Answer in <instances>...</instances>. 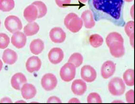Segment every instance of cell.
<instances>
[{"instance_id": "cell-1", "label": "cell", "mask_w": 135, "mask_h": 104, "mask_svg": "<svg viewBox=\"0 0 135 104\" xmlns=\"http://www.w3.org/2000/svg\"><path fill=\"white\" fill-rule=\"evenodd\" d=\"M123 4V0H92L95 9L116 20L120 18Z\"/></svg>"}, {"instance_id": "cell-2", "label": "cell", "mask_w": 135, "mask_h": 104, "mask_svg": "<svg viewBox=\"0 0 135 104\" xmlns=\"http://www.w3.org/2000/svg\"><path fill=\"white\" fill-rule=\"evenodd\" d=\"M64 24L70 31L73 33H77L83 27V21L76 13H71L66 16Z\"/></svg>"}, {"instance_id": "cell-3", "label": "cell", "mask_w": 135, "mask_h": 104, "mask_svg": "<svg viewBox=\"0 0 135 104\" xmlns=\"http://www.w3.org/2000/svg\"><path fill=\"white\" fill-rule=\"evenodd\" d=\"M110 93L114 96H120L125 91V85L121 78L115 77L111 79L108 85Z\"/></svg>"}, {"instance_id": "cell-4", "label": "cell", "mask_w": 135, "mask_h": 104, "mask_svg": "<svg viewBox=\"0 0 135 104\" xmlns=\"http://www.w3.org/2000/svg\"><path fill=\"white\" fill-rule=\"evenodd\" d=\"M76 67L72 63L68 62L63 66L60 72L61 78L65 82H70L74 78Z\"/></svg>"}, {"instance_id": "cell-5", "label": "cell", "mask_w": 135, "mask_h": 104, "mask_svg": "<svg viewBox=\"0 0 135 104\" xmlns=\"http://www.w3.org/2000/svg\"><path fill=\"white\" fill-rule=\"evenodd\" d=\"M4 25L6 29L12 33L20 31L22 28V22L20 18L15 16H9L6 18Z\"/></svg>"}, {"instance_id": "cell-6", "label": "cell", "mask_w": 135, "mask_h": 104, "mask_svg": "<svg viewBox=\"0 0 135 104\" xmlns=\"http://www.w3.org/2000/svg\"><path fill=\"white\" fill-rule=\"evenodd\" d=\"M42 86L46 91H51L56 87L57 81L56 76L52 73H48L42 77Z\"/></svg>"}, {"instance_id": "cell-7", "label": "cell", "mask_w": 135, "mask_h": 104, "mask_svg": "<svg viewBox=\"0 0 135 104\" xmlns=\"http://www.w3.org/2000/svg\"><path fill=\"white\" fill-rule=\"evenodd\" d=\"M81 76L84 81L90 83L95 81L97 75L94 68L90 65H85L81 68Z\"/></svg>"}, {"instance_id": "cell-8", "label": "cell", "mask_w": 135, "mask_h": 104, "mask_svg": "<svg viewBox=\"0 0 135 104\" xmlns=\"http://www.w3.org/2000/svg\"><path fill=\"white\" fill-rule=\"evenodd\" d=\"M52 41L55 43H61L65 40L66 34L62 28L59 27L53 28L49 33Z\"/></svg>"}, {"instance_id": "cell-9", "label": "cell", "mask_w": 135, "mask_h": 104, "mask_svg": "<svg viewBox=\"0 0 135 104\" xmlns=\"http://www.w3.org/2000/svg\"><path fill=\"white\" fill-rule=\"evenodd\" d=\"M115 70L114 63L112 61H107L102 65L101 69V76L104 79H108L113 75Z\"/></svg>"}, {"instance_id": "cell-10", "label": "cell", "mask_w": 135, "mask_h": 104, "mask_svg": "<svg viewBox=\"0 0 135 104\" xmlns=\"http://www.w3.org/2000/svg\"><path fill=\"white\" fill-rule=\"evenodd\" d=\"M26 41V36L22 32L17 31L13 33L11 43L16 48L20 49L23 48L25 46Z\"/></svg>"}, {"instance_id": "cell-11", "label": "cell", "mask_w": 135, "mask_h": 104, "mask_svg": "<svg viewBox=\"0 0 135 104\" xmlns=\"http://www.w3.org/2000/svg\"><path fill=\"white\" fill-rule=\"evenodd\" d=\"M64 57V52L62 49L59 48H52L49 53V59L52 64H59L62 61Z\"/></svg>"}, {"instance_id": "cell-12", "label": "cell", "mask_w": 135, "mask_h": 104, "mask_svg": "<svg viewBox=\"0 0 135 104\" xmlns=\"http://www.w3.org/2000/svg\"><path fill=\"white\" fill-rule=\"evenodd\" d=\"M41 65V61L37 56H32L29 58L26 63L27 70L30 73L39 71Z\"/></svg>"}, {"instance_id": "cell-13", "label": "cell", "mask_w": 135, "mask_h": 104, "mask_svg": "<svg viewBox=\"0 0 135 104\" xmlns=\"http://www.w3.org/2000/svg\"><path fill=\"white\" fill-rule=\"evenodd\" d=\"M71 90L75 95L82 96L87 90V85L83 80L76 79L72 83Z\"/></svg>"}, {"instance_id": "cell-14", "label": "cell", "mask_w": 135, "mask_h": 104, "mask_svg": "<svg viewBox=\"0 0 135 104\" xmlns=\"http://www.w3.org/2000/svg\"><path fill=\"white\" fill-rule=\"evenodd\" d=\"M27 82L26 78L22 73L15 74L11 80V84L13 88L16 90H20L22 87Z\"/></svg>"}, {"instance_id": "cell-15", "label": "cell", "mask_w": 135, "mask_h": 104, "mask_svg": "<svg viewBox=\"0 0 135 104\" xmlns=\"http://www.w3.org/2000/svg\"><path fill=\"white\" fill-rule=\"evenodd\" d=\"M22 95L25 100H30L35 96L37 90L33 85L30 83H25L21 89Z\"/></svg>"}, {"instance_id": "cell-16", "label": "cell", "mask_w": 135, "mask_h": 104, "mask_svg": "<svg viewBox=\"0 0 135 104\" xmlns=\"http://www.w3.org/2000/svg\"><path fill=\"white\" fill-rule=\"evenodd\" d=\"M38 10L34 5L31 4L25 8L24 11V16L29 23L33 22L38 17Z\"/></svg>"}, {"instance_id": "cell-17", "label": "cell", "mask_w": 135, "mask_h": 104, "mask_svg": "<svg viewBox=\"0 0 135 104\" xmlns=\"http://www.w3.org/2000/svg\"><path fill=\"white\" fill-rule=\"evenodd\" d=\"M110 53L116 58H120L124 55L125 49L124 44L119 42H114L109 46Z\"/></svg>"}, {"instance_id": "cell-18", "label": "cell", "mask_w": 135, "mask_h": 104, "mask_svg": "<svg viewBox=\"0 0 135 104\" xmlns=\"http://www.w3.org/2000/svg\"><path fill=\"white\" fill-rule=\"evenodd\" d=\"M17 59L18 55L16 53L11 49H6L3 54V61L6 64L13 65L16 62Z\"/></svg>"}, {"instance_id": "cell-19", "label": "cell", "mask_w": 135, "mask_h": 104, "mask_svg": "<svg viewBox=\"0 0 135 104\" xmlns=\"http://www.w3.org/2000/svg\"><path fill=\"white\" fill-rule=\"evenodd\" d=\"M81 19L84 22L85 27L87 28H92L94 26L95 23L94 16L90 10L87 9L83 12L81 14Z\"/></svg>"}, {"instance_id": "cell-20", "label": "cell", "mask_w": 135, "mask_h": 104, "mask_svg": "<svg viewBox=\"0 0 135 104\" xmlns=\"http://www.w3.org/2000/svg\"><path fill=\"white\" fill-rule=\"evenodd\" d=\"M30 50L35 55L40 54L44 48V42L40 39L33 40L30 44Z\"/></svg>"}, {"instance_id": "cell-21", "label": "cell", "mask_w": 135, "mask_h": 104, "mask_svg": "<svg viewBox=\"0 0 135 104\" xmlns=\"http://www.w3.org/2000/svg\"><path fill=\"white\" fill-rule=\"evenodd\" d=\"M40 27L36 22H33L27 24L24 28V32L26 36H32L37 34L39 31Z\"/></svg>"}, {"instance_id": "cell-22", "label": "cell", "mask_w": 135, "mask_h": 104, "mask_svg": "<svg viewBox=\"0 0 135 104\" xmlns=\"http://www.w3.org/2000/svg\"><path fill=\"white\" fill-rule=\"evenodd\" d=\"M106 43L109 47L114 42H119L124 43V39L120 34L117 32H112L109 33L106 38Z\"/></svg>"}, {"instance_id": "cell-23", "label": "cell", "mask_w": 135, "mask_h": 104, "mask_svg": "<svg viewBox=\"0 0 135 104\" xmlns=\"http://www.w3.org/2000/svg\"><path fill=\"white\" fill-rule=\"evenodd\" d=\"M123 79L125 83L128 86L134 85V71L133 69L127 70L123 74Z\"/></svg>"}, {"instance_id": "cell-24", "label": "cell", "mask_w": 135, "mask_h": 104, "mask_svg": "<svg viewBox=\"0 0 135 104\" xmlns=\"http://www.w3.org/2000/svg\"><path fill=\"white\" fill-rule=\"evenodd\" d=\"M15 7L14 0H0V11L4 12L11 11Z\"/></svg>"}, {"instance_id": "cell-25", "label": "cell", "mask_w": 135, "mask_h": 104, "mask_svg": "<svg viewBox=\"0 0 135 104\" xmlns=\"http://www.w3.org/2000/svg\"><path fill=\"white\" fill-rule=\"evenodd\" d=\"M89 41L90 45L95 48L100 46L103 42V38L100 35L97 34H94L90 36Z\"/></svg>"}, {"instance_id": "cell-26", "label": "cell", "mask_w": 135, "mask_h": 104, "mask_svg": "<svg viewBox=\"0 0 135 104\" xmlns=\"http://www.w3.org/2000/svg\"><path fill=\"white\" fill-rule=\"evenodd\" d=\"M32 4L35 6L38 10V14L37 18H41L46 14L47 8L44 3L42 1H35Z\"/></svg>"}, {"instance_id": "cell-27", "label": "cell", "mask_w": 135, "mask_h": 104, "mask_svg": "<svg viewBox=\"0 0 135 104\" xmlns=\"http://www.w3.org/2000/svg\"><path fill=\"white\" fill-rule=\"evenodd\" d=\"M83 61V57L81 54L79 53H75L73 54L68 60V62L73 63L76 67H78L81 65Z\"/></svg>"}, {"instance_id": "cell-28", "label": "cell", "mask_w": 135, "mask_h": 104, "mask_svg": "<svg viewBox=\"0 0 135 104\" xmlns=\"http://www.w3.org/2000/svg\"><path fill=\"white\" fill-rule=\"evenodd\" d=\"M87 102L88 103H102V99L99 94L92 93L87 97Z\"/></svg>"}, {"instance_id": "cell-29", "label": "cell", "mask_w": 135, "mask_h": 104, "mask_svg": "<svg viewBox=\"0 0 135 104\" xmlns=\"http://www.w3.org/2000/svg\"><path fill=\"white\" fill-rule=\"evenodd\" d=\"M10 42V39L7 35L4 33H0V49L7 48Z\"/></svg>"}, {"instance_id": "cell-30", "label": "cell", "mask_w": 135, "mask_h": 104, "mask_svg": "<svg viewBox=\"0 0 135 104\" xmlns=\"http://www.w3.org/2000/svg\"><path fill=\"white\" fill-rule=\"evenodd\" d=\"M125 31L128 37L134 35V22L133 21L128 22L125 26Z\"/></svg>"}, {"instance_id": "cell-31", "label": "cell", "mask_w": 135, "mask_h": 104, "mask_svg": "<svg viewBox=\"0 0 135 104\" xmlns=\"http://www.w3.org/2000/svg\"><path fill=\"white\" fill-rule=\"evenodd\" d=\"M126 99L128 103H133L134 102V91L131 90L126 94Z\"/></svg>"}, {"instance_id": "cell-32", "label": "cell", "mask_w": 135, "mask_h": 104, "mask_svg": "<svg viewBox=\"0 0 135 104\" xmlns=\"http://www.w3.org/2000/svg\"><path fill=\"white\" fill-rule=\"evenodd\" d=\"M71 0H55V2L59 7L64 8L70 4Z\"/></svg>"}, {"instance_id": "cell-33", "label": "cell", "mask_w": 135, "mask_h": 104, "mask_svg": "<svg viewBox=\"0 0 135 104\" xmlns=\"http://www.w3.org/2000/svg\"><path fill=\"white\" fill-rule=\"evenodd\" d=\"M47 103H61L62 102L59 98L56 96H52L49 98Z\"/></svg>"}, {"instance_id": "cell-34", "label": "cell", "mask_w": 135, "mask_h": 104, "mask_svg": "<svg viewBox=\"0 0 135 104\" xmlns=\"http://www.w3.org/2000/svg\"><path fill=\"white\" fill-rule=\"evenodd\" d=\"M0 103H12L11 100L8 97H4L1 99Z\"/></svg>"}, {"instance_id": "cell-35", "label": "cell", "mask_w": 135, "mask_h": 104, "mask_svg": "<svg viewBox=\"0 0 135 104\" xmlns=\"http://www.w3.org/2000/svg\"><path fill=\"white\" fill-rule=\"evenodd\" d=\"M134 35L131 36V37H129L130 43L133 48H134Z\"/></svg>"}, {"instance_id": "cell-36", "label": "cell", "mask_w": 135, "mask_h": 104, "mask_svg": "<svg viewBox=\"0 0 135 104\" xmlns=\"http://www.w3.org/2000/svg\"><path fill=\"white\" fill-rule=\"evenodd\" d=\"M69 102H80L78 99L76 98H73L71 99L70 101H69Z\"/></svg>"}, {"instance_id": "cell-37", "label": "cell", "mask_w": 135, "mask_h": 104, "mask_svg": "<svg viewBox=\"0 0 135 104\" xmlns=\"http://www.w3.org/2000/svg\"><path fill=\"white\" fill-rule=\"evenodd\" d=\"M3 67V63L1 60H0V71H1Z\"/></svg>"}, {"instance_id": "cell-38", "label": "cell", "mask_w": 135, "mask_h": 104, "mask_svg": "<svg viewBox=\"0 0 135 104\" xmlns=\"http://www.w3.org/2000/svg\"><path fill=\"white\" fill-rule=\"evenodd\" d=\"M79 1L80 2H81V3H86L88 0H79Z\"/></svg>"}, {"instance_id": "cell-39", "label": "cell", "mask_w": 135, "mask_h": 104, "mask_svg": "<svg viewBox=\"0 0 135 104\" xmlns=\"http://www.w3.org/2000/svg\"><path fill=\"white\" fill-rule=\"evenodd\" d=\"M125 1H127V2H131V1H133V0H124Z\"/></svg>"}, {"instance_id": "cell-40", "label": "cell", "mask_w": 135, "mask_h": 104, "mask_svg": "<svg viewBox=\"0 0 135 104\" xmlns=\"http://www.w3.org/2000/svg\"><path fill=\"white\" fill-rule=\"evenodd\" d=\"M1 22L0 21V26H1Z\"/></svg>"}]
</instances>
